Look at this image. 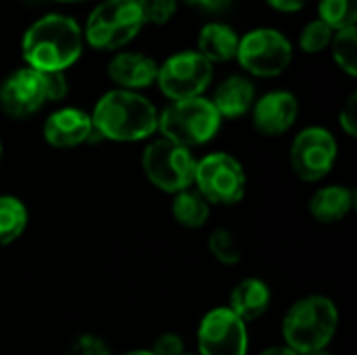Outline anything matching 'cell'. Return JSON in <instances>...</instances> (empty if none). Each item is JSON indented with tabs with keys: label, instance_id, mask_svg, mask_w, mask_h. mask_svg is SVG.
<instances>
[{
	"label": "cell",
	"instance_id": "6da1fadb",
	"mask_svg": "<svg viewBox=\"0 0 357 355\" xmlns=\"http://www.w3.org/2000/svg\"><path fill=\"white\" fill-rule=\"evenodd\" d=\"M84 48V31L67 15H46L38 19L23 36V59L27 67L44 73H63L71 67Z\"/></svg>",
	"mask_w": 357,
	"mask_h": 355
},
{
	"label": "cell",
	"instance_id": "7a4b0ae2",
	"mask_svg": "<svg viewBox=\"0 0 357 355\" xmlns=\"http://www.w3.org/2000/svg\"><path fill=\"white\" fill-rule=\"evenodd\" d=\"M90 117L94 132L115 142L146 140L159 128V113L153 103L130 90H111L102 94Z\"/></svg>",
	"mask_w": 357,
	"mask_h": 355
},
{
	"label": "cell",
	"instance_id": "3957f363",
	"mask_svg": "<svg viewBox=\"0 0 357 355\" xmlns=\"http://www.w3.org/2000/svg\"><path fill=\"white\" fill-rule=\"evenodd\" d=\"M339 328V310L324 295H310L293 303L282 320L284 345L295 354L324 352Z\"/></svg>",
	"mask_w": 357,
	"mask_h": 355
},
{
	"label": "cell",
	"instance_id": "277c9868",
	"mask_svg": "<svg viewBox=\"0 0 357 355\" xmlns=\"http://www.w3.org/2000/svg\"><path fill=\"white\" fill-rule=\"evenodd\" d=\"M67 90L65 73H44L31 67L17 69L0 86V109L13 119H25L48 100L65 98Z\"/></svg>",
	"mask_w": 357,
	"mask_h": 355
},
{
	"label": "cell",
	"instance_id": "5b68a950",
	"mask_svg": "<svg viewBox=\"0 0 357 355\" xmlns=\"http://www.w3.org/2000/svg\"><path fill=\"white\" fill-rule=\"evenodd\" d=\"M222 117L209 98L197 96L188 100L172 103L159 115V132L165 140L184 149L201 146L209 142L220 130Z\"/></svg>",
	"mask_w": 357,
	"mask_h": 355
},
{
	"label": "cell",
	"instance_id": "8992f818",
	"mask_svg": "<svg viewBox=\"0 0 357 355\" xmlns=\"http://www.w3.org/2000/svg\"><path fill=\"white\" fill-rule=\"evenodd\" d=\"M142 25L136 0H105L88 17L84 40L98 50H117L130 44Z\"/></svg>",
	"mask_w": 357,
	"mask_h": 355
},
{
	"label": "cell",
	"instance_id": "52a82bcc",
	"mask_svg": "<svg viewBox=\"0 0 357 355\" xmlns=\"http://www.w3.org/2000/svg\"><path fill=\"white\" fill-rule=\"evenodd\" d=\"M142 167L153 186L163 192L178 195L195 184L197 159L192 157L190 149L159 138L144 149Z\"/></svg>",
	"mask_w": 357,
	"mask_h": 355
},
{
	"label": "cell",
	"instance_id": "ba28073f",
	"mask_svg": "<svg viewBox=\"0 0 357 355\" xmlns=\"http://www.w3.org/2000/svg\"><path fill=\"white\" fill-rule=\"evenodd\" d=\"M195 184L207 203L236 205L247 192V174L236 157L228 153H211L197 161Z\"/></svg>",
	"mask_w": 357,
	"mask_h": 355
},
{
	"label": "cell",
	"instance_id": "9c48e42d",
	"mask_svg": "<svg viewBox=\"0 0 357 355\" xmlns=\"http://www.w3.org/2000/svg\"><path fill=\"white\" fill-rule=\"evenodd\" d=\"M236 61L251 75L274 77L291 65L293 46L280 31L259 27L241 38Z\"/></svg>",
	"mask_w": 357,
	"mask_h": 355
},
{
	"label": "cell",
	"instance_id": "30bf717a",
	"mask_svg": "<svg viewBox=\"0 0 357 355\" xmlns=\"http://www.w3.org/2000/svg\"><path fill=\"white\" fill-rule=\"evenodd\" d=\"M213 77V65L197 50L172 54L157 71V84L169 100L201 96Z\"/></svg>",
	"mask_w": 357,
	"mask_h": 355
},
{
	"label": "cell",
	"instance_id": "8fae6325",
	"mask_svg": "<svg viewBox=\"0 0 357 355\" xmlns=\"http://www.w3.org/2000/svg\"><path fill=\"white\" fill-rule=\"evenodd\" d=\"M197 343L199 355H247V324L230 308H215L201 320Z\"/></svg>",
	"mask_w": 357,
	"mask_h": 355
},
{
	"label": "cell",
	"instance_id": "7c38bea8",
	"mask_svg": "<svg viewBox=\"0 0 357 355\" xmlns=\"http://www.w3.org/2000/svg\"><path fill=\"white\" fill-rule=\"evenodd\" d=\"M337 140L324 128H307L299 132L291 146V167L305 182H318L335 167Z\"/></svg>",
	"mask_w": 357,
	"mask_h": 355
},
{
	"label": "cell",
	"instance_id": "4fadbf2b",
	"mask_svg": "<svg viewBox=\"0 0 357 355\" xmlns=\"http://www.w3.org/2000/svg\"><path fill=\"white\" fill-rule=\"evenodd\" d=\"M253 123L266 136H280L293 128L299 115V103L295 94L287 90H274L264 94L253 105Z\"/></svg>",
	"mask_w": 357,
	"mask_h": 355
},
{
	"label": "cell",
	"instance_id": "5bb4252c",
	"mask_svg": "<svg viewBox=\"0 0 357 355\" xmlns=\"http://www.w3.org/2000/svg\"><path fill=\"white\" fill-rule=\"evenodd\" d=\"M94 134L92 117L75 107H65L48 115L44 121V138L54 149H73L90 140Z\"/></svg>",
	"mask_w": 357,
	"mask_h": 355
},
{
	"label": "cell",
	"instance_id": "9a60e30c",
	"mask_svg": "<svg viewBox=\"0 0 357 355\" xmlns=\"http://www.w3.org/2000/svg\"><path fill=\"white\" fill-rule=\"evenodd\" d=\"M157 63L140 52H119L109 61L107 73L119 90H142L157 82Z\"/></svg>",
	"mask_w": 357,
	"mask_h": 355
},
{
	"label": "cell",
	"instance_id": "2e32d148",
	"mask_svg": "<svg viewBox=\"0 0 357 355\" xmlns=\"http://www.w3.org/2000/svg\"><path fill=\"white\" fill-rule=\"evenodd\" d=\"M211 103L215 111L220 113V117H226V119L243 117L255 105V86L247 77L230 75L218 86Z\"/></svg>",
	"mask_w": 357,
	"mask_h": 355
},
{
	"label": "cell",
	"instance_id": "e0dca14e",
	"mask_svg": "<svg viewBox=\"0 0 357 355\" xmlns=\"http://www.w3.org/2000/svg\"><path fill=\"white\" fill-rule=\"evenodd\" d=\"M272 301L270 287L259 278L241 280L230 295V310L247 324L261 318Z\"/></svg>",
	"mask_w": 357,
	"mask_h": 355
},
{
	"label": "cell",
	"instance_id": "ac0fdd59",
	"mask_svg": "<svg viewBox=\"0 0 357 355\" xmlns=\"http://www.w3.org/2000/svg\"><path fill=\"white\" fill-rule=\"evenodd\" d=\"M354 192L345 186H324L314 192L310 201V213L320 224H337L349 216L354 209Z\"/></svg>",
	"mask_w": 357,
	"mask_h": 355
},
{
	"label": "cell",
	"instance_id": "d6986e66",
	"mask_svg": "<svg viewBox=\"0 0 357 355\" xmlns=\"http://www.w3.org/2000/svg\"><path fill=\"white\" fill-rule=\"evenodd\" d=\"M238 33L226 23H207L199 31V54H203L211 65L213 63H228L236 59L238 50Z\"/></svg>",
	"mask_w": 357,
	"mask_h": 355
},
{
	"label": "cell",
	"instance_id": "ffe728a7",
	"mask_svg": "<svg viewBox=\"0 0 357 355\" xmlns=\"http://www.w3.org/2000/svg\"><path fill=\"white\" fill-rule=\"evenodd\" d=\"M174 220L184 228H201L209 220V203L199 190H182L174 197L172 203Z\"/></svg>",
	"mask_w": 357,
	"mask_h": 355
},
{
	"label": "cell",
	"instance_id": "44dd1931",
	"mask_svg": "<svg viewBox=\"0 0 357 355\" xmlns=\"http://www.w3.org/2000/svg\"><path fill=\"white\" fill-rule=\"evenodd\" d=\"M27 228V207L13 195H0V247L15 243Z\"/></svg>",
	"mask_w": 357,
	"mask_h": 355
},
{
	"label": "cell",
	"instance_id": "7402d4cb",
	"mask_svg": "<svg viewBox=\"0 0 357 355\" xmlns=\"http://www.w3.org/2000/svg\"><path fill=\"white\" fill-rule=\"evenodd\" d=\"M333 56L337 65L351 77L357 75V31L354 27H345L341 31H335L333 36Z\"/></svg>",
	"mask_w": 357,
	"mask_h": 355
},
{
	"label": "cell",
	"instance_id": "603a6c76",
	"mask_svg": "<svg viewBox=\"0 0 357 355\" xmlns=\"http://www.w3.org/2000/svg\"><path fill=\"white\" fill-rule=\"evenodd\" d=\"M328 27L341 31L357 21V0H320V17Z\"/></svg>",
	"mask_w": 357,
	"mask_h": 355
},
{
	"label": "cell",
	"instance_id": "cb8c5ba5",
	"mask_svg": "<svg viewBox=\"0 0 357 355\" xmlns=\"http://www.w3.org/2000/svg\"><path fill=\"white\" fill-rule=\"evenodd\" d=\"M209 253L224 266H236L243 257V251L234 239V234L226 228H218L209 234L207 241Z\"/></svg>",
	"mask_w": 357,
	"mask_h": 355
},
{
	"label": "cell",
	"instance_id": "d4e9b609",
	"mask_svg": "<svg viewBox=\"0 0 357 355\" xmlns=\"http://www.w3.org/2000/svg\"><path fill=\"white\" fill-rule=\"evenodd\" d=\"M333 36H335L333 27H328L322 19H314L312 23H307L303 27V31L299 36V46L303 52L316 54V52H322L324 48L331 46Z\"/></svg>",
	"mask_w": 357,
	"mask_h": 355
},
{
	"label": "cell",
	"instance_id": "484cf974",
	"mask_svg": "<svg viewBox=\"0 0 357 355\" xmlns=\"http://www.w3.org/2000/svg\"><path fill=\"white\" fill-rule=\"evenodd\" d=\"M136 4L140 8L142 23H157V25L167 23L178 8L176 0H136Z\"/></svg>",
	"mask_w": 357,
	"mask_h": 355
},
{
	"label": "cell",
	"instance_id": "4316f807",
	"mask_svg": "<svg viewBox=\"0 0 357 355\" xmlns=\"http://www.w3.org/2000/svg\"><path fill=\"white\" fill-rule=\"evenodd\" d=\"M67 355H111V354H109V347H107L98 337H94V335H82V337H77V339L71 343V347H69Z\"/></svg>",
	"mask_w": 357,
	"mask_h": 355
},
{
	"label": "cell",
	"instance_id": "83f0119b",
	"mask_svg": "<svg viewBox=\"0 0 357 355\" xmlns=\"http://www.w3.org/2000/svg\"><path fill=\"white\" fill-rule=\"evenodd\" d=\"M153 355H184V341L180 335L176 333H165L161 337L155 339L153 347H151Z\"/></svg>",
	"mask_w": 357,
	"mask_h": 355
},
{
	"label": "cell",
	"instance_id": "f1b7e54d",
	"mask_svg": "<svg viewBox=\"0 0 357 355\" xmlns=\"http://www.w3.org/2000/svg\"><path fill=\"white\" fill-rule=\"evenodd\" d=\"M339 123L345 130L347 136H357V94H351L345 103V107L339 113Z\"/></svg>",
	"mask_w": 357,
	"mask_h": 355
},
{
	"label": "cell",
	"instance_id": "f546056e",
	"mask_svg": "<svg viewBox=\"0 0 357 355\" xmlns=\"http://www.w3.org/2000/svg\"><path fill=\"white\" fill-rule=\"evenodd\" d=\"M310 0H268V4L280 13H297L301 10Z\"/></svg>",
	"mask_w": 357,
	"mask_h": 355
},
{
	"label": "cell",
	"instance_id": "4dcf8cb0",
	"mask_svg": "<svg viewBox=\"0 0 357 355\" xmlns=\"http://www.w3.org/2000/svg\"><path fill=\"white\" fill-rule=\"evenodd\" d=\"M192 2L207 13H226L234 0H192Z\"/></svg>",
	"mask_w": 357,
	"mask_h": 355
},
{
	"label": "cell",
	"instance_id": "1f68e13d",
	"mask_svg": "<svg viewBox=\"0 0 357 355\" xmlns=\"http://www.w3.org/2000/svg\"><path fill=\"white\" fill-rule=\"evenodd\" d=\"M259 355H299V354H295L293 349H289L287 345H282V347H270V349L261 352Z\"/></svg>",
	"mask_w": 357,
	"mask_h": 355
},
{
	"label": "cell",
	"instance_id": "d6a6232c",
	"mask_svg": "<svg viewBox=\"0 0 357 355\" xmlns=\"http://www.w3.org/2000/svg\"><path fill=\"white\" fill-rule=\"evenodd\" d=\"M126 355H153L151 354V349H138V352H130V354Z\"/></svg>",
	"mask_w": 357,
	"mask_h": 355
},
{
	"label": "cell",
	"instance_id": "836d02e7",
	"mask_svg": "<svg viewBox=\"0 0 357 355\" xmlns=\"http://www.w3.org/2000/svg\"><path fill=\"white\" fill-rule=\"evenodd\" d=\"M59 2H82V0H59Z\"/></svg>",
	"mask_w": 357,
	"mask_h": 355
},
{
	"label": "cell",
	"instance_id": "e575fe53",
	"mask_svg": "<svg viewBox=\"0 0 357 355\" xmlns=\"http://www.w3.org/2000/svg\"><path fill=\"white\" fill-rule=\"evenodd\" d=\"M307 355H328V354H324V352H316V354H307Z\"/></svg>",
	"mask_w": 357,
	"mask_h": 355
},
{
	"label": "cell",
	"instance_id": "d590c367",
	"mask_svg": "<svg viewBox=\"0 0 357 355\" xmlns=\"http://www.w3.org/2000/svg\"><path fill=\"white\" fill-rule=\"evenodd\" d=\"M0 159H2V142H0Z\"/></svg>",
	"mask_w": 357,
	"mask_h": 355
},
{
	"label": "cell",
	"instance_id": "8d00e7d4",
	"mask_svg": "<svg viewBox=\"0 0 357 355\" xmlns=\"http://www.w3.org/2000/svg\"><path fill=\"white\" fill-rule=\"evenodd\" d=\"M184 355H188V354H184Z\"/></svg>",
	"mask_w": 357,
	"mask_h": 355
}]
</instances>
